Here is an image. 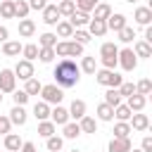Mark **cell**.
Returning a JSON list of instances; mask_svg holds the SVG:
<instances>
[{
    "label": "cell",
    "instance_id": "58",
    "mask_svg": "<svg viewBox=\"0 0 152 152\" xmlns=\"http://www.w3.org/2000/svg\"><path fill=\"white\" fill-rule=\"evenodd\" d=\"M71 152H81V150H71Z\"/></svg>",
    "mask_w": 152,
    "mask_h": 152
},
{
    "label": "cell",
    "instance_id": "40",
    "mask_svg": "<svg viewBox=\"0 0 152 152\" xmlns=\"http://www.w3.org/2000/svg\"><path fill=\"white\" fill-rule=\"evenodd\" d=\"M38 59L43 64H50L55 59V48H38Z\"/></svg>",
    "mask_w": 152,
    "mask_h": 152
},
{
    "label": "cell",
    "instance_id": "41",
    "mask_svg": "<svg viewBox=\"0 0 152 152\" xmlns=\"http://www.w3.org/2000/svg\"><path fill=\"white\" fill-rule=\"evenodd\" d=\"M40 88H43V83H40L38 78H33V76H31V78H26V88H24V90H26L28 95H38V93H40Z\"/></svg>",
    "mask_w": 152,
    "mask_h": 152
},
{
    "label": "cell",
    "instance_id": "9",
    "mask_svg": "<svg viewBox=\"0 0 152 152\" xmlns=\"http://www.w3.org/2000/svg\"><path fill=\"white\" fill-rule=\"evenodd\" d=\"M128 124H131V131H147V128H150L147 114H140V112H135V114L128 119Z\"/></svg>",
    "mask_w": 152,
    "mask_h": 152
},
{
    "label": "cell",
    "instance_id": "29",
    "mask_svg": "<svg viewBox=\"0 0 152 152\" xmlns=\"http://www.w3.org/2000/svg\"><path fill=\"white\" fill-rule=\"evenodd\" d=\"M14 17V0H0V19Z\"/></svg>",
    "mask_w": 152,
    "mask_h": 152
},
{
    "label": "cell",
    "instance_id": "54",
    "mask_svg": "<svg viewBox=\"0 0 152 152\" xmlns=\"http://www.w3.org/2000/svg\"><path fill=\"white\" fill-rule=\"evenodd\" d=\"M7 36H10L7 26H0V43H5V40H7Z\"/></svg>",
    "mask_w": 152,
    "mask_h": 152
},
{
    "label": "cell",
    "instance_id": "19",
    "mask_svg": "<svg viewBox=\"0 0 152 152\" xmlns=\"http://www.w3.org/2000/svg\"><path fill=\"white\" fill-rule=\"evenodd\" d=\"M21 52V43L19 40H5L2 43V55L5 57H17Z\"/></svg>",
    "mask_w": 152,
    "mask_h": 152
},
{
    "label": "cell",
    "instance_id": "1",
    "mask_svg": "<svg viewBox=\"0 0 152 152\" xmlns=\"http://www.w3.org/2000/svg\"><path fill=\"white\" fill-rule=\"evenodd\" d=\"M52 78H55V83H57L59 88H74V86H78V81H81V69H78V64H76L74 59L64 57V59H59V62L55 64Z\"/></svg>",
    "mask_w": 152,
    "mask_h": 152
},
{
    "label": "cell",
    "instance_id": "16",
    "mask_svg": "<svg viewBox=\"0 0 152 152\" xmlns=\"http://www.w3.org/2000/svg\"><path fill=\"white\" fill-rule=\"evenodd\" d=\"M131 150V138H112L109 140V152H128Z\"/></svg>",
    "mask_w": 152,
    "mask_h": 152
},
{
    "label": "cell",
    "instance_id": "32",
    "mask_svg": "<svg viewBox=\"0 0 152 152\" xmlns=\"http://www.w3.org/2000/svg\"><path fill=\"white\" fill-rule=\"evenodd\" d=\"M131 135V124L128 121H116L114 124V138H128Z\"/></svg>",
    "mask_w": 152,
    "mask_h": 152
},
{
    "label": "cell",
    "instance_id": "31",
    "mask_svg": "<svg viewBox=\"0 0 152 152\" xmlns=\"http://www.w3.org/2000/svg\"><path fill=\"white\" fill-rule=\"evenodd\" d=\"M38 135L40 138H50V135H55V124L52 121H38Z\"/></svg>",
    "mask_w": 152,
    "mask_h": 152
},
{
    "label": "cell",
    "instance_id": "15",
    "mask_svg": "<svg viewBox=\"0 0 152 152\" xmlns=\"http://www.w3.org/2000/svg\"><path fill=\"white\" fill-rule=\"evenodd\" d=\"M64 57H83V45L76 40H64Z\"/></svg>",
    "mask_w": 152,
    "mask_h": 152
},
{
    "label": "cell",
    "instance_id": "23",
    "mask_svg": "<svg viewBox=\"0 0 152 152\" xmlns=\"http://www.w3.org/2000/svg\"><path fill=\"white\" fill-rule=\"evenodd\" d=\"M55 26H57V33H55V36H59V38H71V33H74V26L69 24V19H59Z\"/></svg>",
    "mask_w": 152,
    "mask_h": 152
},
{
    "label": "cell",
    "instance_id": "51",
    "mask_svg": "<svg viewBox=\"0 0 152 152\" xmlns=\"http://www.w3.org/2000/svg\"><path fill=\"white\" fill-rule=\"evenodd\" d=\"M140 150H142V152H152V138H150V135H145V138H142Z\"/></svg>",
    "mask_w": 152,
    "mask_h": 152
},
{
    "label": "cell",
    "instance_id": "38",
    "mask_svg": "<svg viewBox=\"0 0 152 152\" xmlns=\"http://www.w3.org/2000/svg\"><path fill=\"white\" fill-rule=\"evenodd\" d=\"M78 135H81V126H78V124H71V121H66V124H64V138L74 140V138H78Z\"/></svg>",
    "mask_w": 152,
    "mask_h": 152
},
{
    "label": "cell",
    "instance_id": "49",
    "mask_svg": "<svg viewBox=\"0 0 152 152\" xmlns=\"http://www.w3.org/2000/svg\"><path fill=\"white\" fill-rule=\"evenodd\" d=\"M10 128H12L10 116H0V133H10Z\"/></svg>",
    "mask_w": 152,
    "mask_h": 152
},
{
    "label": "cell",
    "instance_id": "42",
    "mask_svg": "<svg viewBox=\"0 0 152 152\" xmlns=\"http://www.w3.org/2000/svg\"><path fill=\"white\" fill-rule=\"evenodd\" d=\"M45 140H48L45 145H48L50 152H59L62 145H64V138H59V135H50V138H45Z\"/></svg>",
    "mask_w": 152,
    "mask_h": 152
},
{
    "label": "cell",
    "instance_id": "37",
    "mask_svg": "<svg viewBox=\"0 0 152 152\" xmlns=\"http://www.w3.org/2000/svg\"><path fill=\"white\" fill-rule=\"evenodd\" d=\"M114 116H116L119 121H128V119L133 116V112L128 109V104H116V107H114Z\"/></svg>",
    "mask_w": 152,
    "mask_h": 152
},
{
    "label": "cell",
    "instance_id": "56",
    "mask_svg": "<svg viewBox=\"0 0 152 152\" xmlns=\"http://www.w3.org/2000/svg\"><path fill=\"white\" fill-rule=\"evenodd\" d=\"M128 152H142V150H133V147H131V150H128Z\"/></svg>",
    "mask_w": 152,
    "mask_h": 152
},
{
    "label": "cell",
    "instance_id": "53",
    "mask_svg": "<svg viewBox=\"0 0 152 152\" xmlns=\"http://www.w3.org/2000/svg\"><path fill=\"white\" fill-rule=\"evenodd\" d=\"M19 152H38V150H36V145H33V142H21Z\"/></svg>",
    "mask_w": 152,
    "mask_h": 152
},
{
    "label": "cell",
    "instance_id": "25",
    "mask_svg": "<svg viewBox=\"0 0 152 152\" xmlns=\"http://www.w3.org/2000/svg\"><path fill=\"white\" fill-rule=\"evenodd\" d=\"M33 116H36L38 121L50 119V104H48V102H36V104H33Z\"/></svg>",
    "mask_w": 152,
    "mask_h": 152
},
{
    "label": "cell",
    "instance_id": "60",
    "mask_svg": "<svg viewBox=\"0 0 152 152\" xmlns=\"http://www.w3.org/2000/svg\"><path fill=\"white\" fill-rule=\"evenodd\" d=\"M57 2H59V0H57Z\"/></svg>",
    "mask_w": 152,
    "mask_h": 152
},
{
    "label": "cell",
    "instance_id": "14",
    "mask_svg": "<svg viewBox=\"0 0 152 152\" xmlns=\"http://www.w3.org/2000/svg\"><path fill=\"white\" fill-rule=\"evenodd\" d=\"M88 33L102 38V36L107 33V24H104L102 19H90V21H88Z\"/></svg>",
    "mask_w": 152,
    "mask_h": 152
},
{
    "label": "cell",
    "instance_id": "52",
    "mask_svg": "<svg viewBox=\"0 0 152 152\" xmlns=\"http://www.w3.org/2000/svg\"><path fill=\"white\" fill-rule=\"evenodd\" d=\"M26 2H28L31 10H43V7L48 5V0H26Z\"/></svg>",
    "mask_w": 152,
    "mask_h": 152
},
{
    "label": "cell",
    "instance_id": "27",
    "mask_svg": "<svg viewBox=\"0 0 152 152\" xmlns=\"http://www.w3.org/2000/svg\"><path fill=\"white\" fill-rule=\"evenodd\" d=\"M57 10H59V17H71L76 12V2L74 0H59L57 2Z\"/></svg>",
    "mask_w": 152,
    "mask_h": 152
},
{
    "label": "cell",
    "instance_id": "34",
    "mask_svg": "<svg viewBox=\"0 0 152 152\" xmlns=\"http://www.w3.org/2000/svg\"><path fill=\"white\" fill-rule=\"evenodd\" d=\"M104 102H107L109 107L121 104V95H119V90H116V88H107V93H104Z\"/></svg>",
    "mask_w": 152,
    "mask_h": 152
},
{
    "label": "cell",
    "instance_id": "26",
    "mask_svg": "<svg viewBox=\"0 0 152 152\" xmlns=\"http://www.w3.org/2000/svg\"><path fill=\"white\" fill-rule=\"evenodd\" d=\"M95 112H97V119L100 121H112L114 119V107H109L107 102H100Z\"/></svg>",
    "mask_w": 152,
    "mask_h": 152
},
{
    "label": "cell",
    "instance_id": "45",
    "mask_svg": "<svg viewBox=\"0 0 152 152\" xmlns=\"http://www.w3.org/2000/svg\"><path fill=\"white\" fill-rule=\"evenodd\" d=\"M135 93H140V95H150V93H152V81H150V78L138 81V83H135Z\"/></svg>",
    "mask_w": 152,
    "mask_h": 152
},
{
    "label": "cell",
    "instance_id": "10",
    "mask_svg": "<svg viewBox=\"0 0 152 152\" xmlns=\"http://www.w3.org/2000/svg\"><path fill=\"white\" fill-rule=\"evenodd\" d=\"M128 109L131 112H142L145 109V104H147V95H140V93H133V95H128Z\"/></svg>",
    "mask_w": 152,
    "mask_h": 152
},
{
    "label": "cell",
    "instance_id": "22",
    "mask_svg": "<svg viewBox=\"0 0 152 152\" xmlns=\"http://www.w3.org/2000/svg\"><path fill=\"white\" fill-rule=\"evenodd\" d=\"M135 21H138L140 26H150V21H152V10H150V7H138V10H135Z\"/></svg>",
    "mask_w": 152,
    "mask_h": 152
},
{
    "label": "cell",
    "instance_id": "30",
    "mask_svg": "<svg viewBox=\"0 0 152 152\" xmlns=\"http://www.w3.org/2000/svg\"><path fill=\"white\" fill-rule=\"evenodd\" d=\"M93 12H95V17H93V19H102V21H104V19L112 14V7H109L107 2H97V5L93 7Z\"/></svg>",
    "mask_w": 152,
    "mask_h": 152
},
{
    "label": "cell",
    "instance_id": "8",
    "mask_svg": "<svg viewBox=\"0 0 152 152\" xmlns=\"http://www.w3.org/2000/svg\"><path fill=\"white\" fill-rule=\"evenodd\" d=\"M40 12H43V21H45L48 26H55V24L59 21V10H57V2H52V5H45Z\"/></svg>",
    "mask_w": 152,
    "mask_h": 152
},
{
    "label": "cell",
    "instance_id": "47",
    "mask_svg": "<svg viewBox=\"0 0 152 152\" xmlns=\"http://www.w3.org/2000/svg\"><path fill=\"white\" fill-rule=\"evenodd\" d=\"M74 2H76V10H81V12H88V14H90V12H93V7H95L100 0H74Z\"/></svg>",
    "mask_w": 152,
    "mask_h": 152
},
{
    "label": "cell",
    "instance_id": "46",
    "mask_svg": "<svg viewBox=\"0 0 152 152\" xmlns=\"http://www.w3.org/2000/svg\"><path fill=\"white\" fill-rule=\"evenodd\" d=\"M28 97H31V95H28L26 90H17V88L12 90V100H14V104H21V107H24V104L28 102Z\"/></svg>",
    "mask_w": 152,
    "mask_h": 152
},
{
    "label": "cell",
    "instance_id": "55",
    "mask_svg": "<svg viewBox=\"0 0 152 152\" xmlns=\"http://www.w3.org/2000/svg\"><path fill=\"white\" fill-rule=\"evenodd\" d=\"M145 43H152V26H147L145 28V38H142Z\"/></svg>",
    "mask_w": 152,
    "mask_h": 152
},
{
    "label": "cell",
    "instance_id": "50",
    "mask_svg": "<svg viewBox=\"0 0 152 152\" xmlns=\"http://www.w3.org/2000/svg\"><path fill=\"white\" fill-rule=\"evenodd\" d=\"M102 66L114 71V66H116V57H102Z\"/></svg>",
    "mask_w": 152,
    "mask_h": 152
},
{
    "label": "cell",
    "instance_id": "3",
    "mask_svg": "<svg viewBox=\"0 0 152 152\" xmlns=\"http://www.w3.org/2000/svg\"><path fill=\"white\" fill-rule=\"evenodd\" d=\"M40 95H43V102L48 104H59L64 100V88H59L57 83H50V86H43L40 88Z\"/></svg>",
    "mask_w": 152,
    "mask_h": 152
},
{
    "label": "cell",
    "instance_id": "33",
    "mask_svg": "<svg viewBox=\"0 0 152 152\" xmlns=\"http://www.w3.org/2000/svg\"><path fill=\"white\" fill-rule=\"evenodd\" d=\"M21 55H24V59H28V62H33V59H38V45H36V43H28V45H21Z\"/></svg>",
    "mask_w": 152,
    "mask_h": 152
},
{
    "label": "cell",
    "instance_id": "39",
    "mask_svg": "<svg viewBox=\"0 0 152 152\" xmlns=\"http://www.w3.org/2000/svg\"><path fill=\"white\" fill-rule=\"evenodd\" d=\"M116 55H119L116 43H102V48H100V57H116Z\"/></svg>",
    "mask_w": 152,
    "mask_h": 152
},
{
    "label": "cell",
    "instance_id": "28",
    "mask_svg": "<svg viewBox=\"0 0 152 152\" xmlns=\"http://www.w3.org/2000/svg\"><path fill=\"white\" fill-rule=\"evenodd\" d=\"M28 12H31V7H28L26 0H14V17L17 19H26Z\"/></svg>",
    "mask_w": 152,
    "mask_h": 152
},
{
    "label": "cell",
    "instance_id": "36",
    "mask_svg": "<svg viewBox=\"0 0 152 152\" xmlns=\"http://www.w3.org/2000/svg\"><path fill=\"white\" fill-rule=\"evenodd\" d=\"M83 74H95L97 71V64H95V57H83L81 59V66H78Z\"/></svg>",
    "mask_w": 152,
    "mask_h": 152
},
{
    "label": "cell",
    "instance_id": "7",
    "mask_svg": "<svg viewBox=\"0 0 152 152\" xmlns=\"http://www.w3.org/2000/svg\"><path fill=\"white\" fill-rule=\"evenodd\" d=\"M104 24H107V31H114V33H116V31H121L128 21H126V17H124L121 12H112V14L104 19Z\"/></svg>",
    "mask_w": 152,
    "mask_h": 152
},
{
    "label": "cell",
    "instance_id": "44",
    "mask_svg": "<svg viewBox=\"0 0 152 152\" xmlns=\"http://www.w3.org/2000/svg\"><path fill=\"white\" fill-rule=\"evenodd\" d=\"M55 43H57V36L55 33H43L38 38V48H55Z\"/></svg>",
    "mask_w": 152,
    "mask_h": 152
},
{
    "label": "cell",
    "instance_id": "6",
    "mask_svg": "<svg viewBox=\"0 0 152 152\" xmlns=\"http://www.w3.org/2000/svg\"><path fill=\"white\" fill-rule=\"evenodd\" d=\"M12 71H14V76H17L19 81H26V78L33 76V62H28V59H19L17 66H14Z\"/></svg>",
    "mask_w": 152,
    "mask_h": 152
},
{
    "label": "cell",
    "instance_id": "5",
    "mask_svg": "<svg viewBox=\"0 0 152 152\" xmlns=\"http://www.w3.org/2000/svg\"><path fill=\"white\" fill-rule=\"evenodd\" d=\"M17 88V76L12 69H2L0 71V93H12Z\"/></svg>",
    "mask_w": 152,
    "mask_h": 152
},
{
    "label": "cell",
    "instance_id": "4",
    "mask_svg": "<svg viewBox=\"0 0 152 152\" xmlns=\"http://www.w3.org/2000/svg\"><path fill=\"white\" fill-rule=\"evenodd\" d=\"M116 64H121L124 71H133V69L138 66V57H135L133 48H124V50H119V55H116Z\"/></svg>",
    "mask_w": 152,
    "mask_h": 152
},
{
    "label": "cell",
    "instance_id": "21",
    "mask_svg": "<svg viewBox=\"0 0 152 152\" xmlns=\"http://www.w3.org/2000/svg\"><path fill=\"white\" fill-rule=\"evenodd\" d=\"M78 126H81V133H97V121L88 114L78 119Z\"/></svg>",
    "mask_w": 152,
    "mask_h": 152
},
{
    "label": "cell",
    "instance_id": "13",
    "mask_svg": "<svg viewBox=\"0 0 152 152\" xmlns=\"http://www.w3.org/2000/svg\"><path fill=\"white\" fill-rule=\"evenodd\" d=\"M33 33H36V21L28 19V17L26 19H19V36L21 38H31Z\"/></svg>",
    "mask_w": 152,
    "mask_h": 152
},
{
    "label": "cell",
    "instance_id": "20",
    "mask_svg": "<svg viewBox=\"0 0 152 152\" xmlns=\"http://www.w3.org/2000/svg\"><path fill=\"white\" fill-rule=\"evenodd\" d=\"M81 116H86V102L83 100H74L71 102V107H69V119H81Z\"/></svg>",
    "mask_w": 152,
    "mask_h": 152
},
{
    "label": "cell",
    "instance_id": "43",
    "mask_svg": "<svg viewBox=\"0 0 152 152\" xmlns=\"http://www.w3.org/2000/svg\"><path fill=\"white\" fill-rule=\"evenodd\" d=\"M71 38L76 40V43H81V45H86V43H90V33L88 31H83V28H74V33H71Z\"/></svg>",
    "mask_w": 152,
    "mask_h": 152
},
{
    "label": "cell",
    "instance_id": "18",
    "mask_svg": "<svg viewBox=\"0 0 152 152\" xmlns=\"http://www.w3.org/2000/svg\"><path fill=\"white\" fill-rule=\"evenodd\" d=\"M21 142H24V140H21L17 133H5V150H7V152H19Z\"/></svg>",
    "mask_w": 152,
    "mask_h": 152
},
{
    "label": "cell",
    "instance_id": "17",
    "mask_svg": "<svg viewBox=\"0 0 152 152\" xmlns=\"http://www.w3.org/2000/svg\"><path fill=\"white\" fill-rule=\"evenodd\" d=\"M10 121L17 124V126H24V124H26V109H24L21 104H14L12 112H10Z\"/></svg>",
    "mask_w": 152,
    "mask_h": 152
},
{
    "label": "cell",
    "instance_id": "59",
    "mask_svg": "<svg viewBox=\"0 0 152 152\" xmlns=\"http://www.w3.org/2000/svg\"><path fill=\"white\" fill-rule=\"evenodd\" d=\"M0 102H2V93H0Z\"/></svg>",
    "mask_w": 152,
    "mask_h": 152
},
{
    "label": "cell",
    "instance_id": "11",
    "mask_svg": "<svg viewBox=\"0 0 152 152\" xmlns=\"http://www.w3.org/2000/svg\"><path fill=\"white\" fill-rule=\"evenodd\" d=\"M50 121L55 124V126H64L66 121H69V109H64V107H55V109H50Z\"/></svg>",
    "mask_w": 152,
    "mask_h": 152
},
{
    "label": "cell",
    "instance_id": "57",
    "mask_svg": "<svg viewBox=\"0 0 152 152\" xmlns=\"http://www.w3.org/2000/svg\"><path fill=\"white\" fill-rule=\"evenodd\" d=\"M126 2H131V5H133V2H138V0H126Z\"/></svg>",
    "mask_w": 152,
    "mask_h": 152
},
{
    "label": "cell",
    "instance_id": "48",
    "mask_svg": "<svg viewBox=\"0 0 152 152\" xmlns=\"http://www.w3.org/2000/svg\"><path fill=\"white\" fill-rule=\"evenodd\" d=\"M116 90H119V95H121V97H128V95H133V93H135V86H133V83L121 81V86H119Z\"/></svg>",
    "mask_w": 152,
    "mask_h": 152
},
{
    "label": "cell",
    "instance_id": "12",
    "mask_svg": "<svg viewBox=\"0 0 152 152\" xmlns=\"http://www.w3.org/2000/svg\"><path fill=\"white\" fill-rule=\"evenodd\" d=\"M88 21H90V14L88 12H81V10H76L71 17H69V24L74 26V28H81V26H88Z\"/></svg>",
    "mask_w": 152,
    "mask_h": 152
},
{
    "label": "cell",
    "instance_id": "2",
    "mask_svg": "<svg viewBox=\"0 0 152 152\" xmlns=\"http://www.w3.org/2000/svg\"><path fill=\"white\" fill-rule=\"evenodd\" d=\"M95 81L100 86H104V88H119L124 78L116 71H112V69H100V71H95Z\"/></svg>",
    "mask_w": 152,
    "mask_h": 152
},
{
    "label": "cell",
    "instance_id": "35",
    "mask_svg": "<svg viewBox=\"0 0 152 152\" xmlns=\"http://www.w3.org/2000/svg\"><path fill=\"white\" fill-rule=\"evenodd\" d=\"M116 36H119V40L121 43H133V38H135V31H133V26H124L121 31H116Z\"/></svg>",
    "mask_w": 152,
    "mask_h": 152
},
{
    "label": "cell",
    "instance_id": "24",
    "mask_svg": "<svg viewBox=\"0 0 152 152\" xmlns=\"http://www.w3.org/2000/svg\"><path fill=\"white\" fill-rule=\"evenodd\" d=\"M133 52H135V57L147 59V57H152V45H150V43H145V40H138V43L133 45Z\"/></svg>",
    "mask_w": 152,
    "mask_h": 152
}]
</instances>
